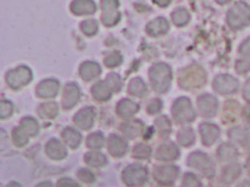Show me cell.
Masks as SVG:
<instances>
[{
  "mask_svg": "<svg viewBox=\"0 0 250 187\" xmlns=\"http://www.w3.org/2000/svg\"><path fill=\"white\" fill-rule=\"evenodd\" d=\"M171 0H158V2L160 5L166 6L169 4Z\"/></svg>",
  "mask_w": 250,
  "mask_h": 187,
  "instance_id": "44dd1931",
  "label": "cell"
},
{
  "mask_svg": "<svg viewBox=\"0 0 250 187\" xmlns=\"http://www.w3.org/2000/svg\"><path fill=\"white\" fill-rule=\"evenodd\" d=\"M218 156L222 161L234 160L238 156L236 149L229 143H224L218 149Z\"/></svg>",
  "mask_w": 250,
  "mask_h": 187,
  "instance_id": "30bf717a",
  "label": "cell"
},
{
  "mask_svg": "<svg viewBox=\"0 0 250 187\" xmlns=\"http://www.w3.org/2000/svg\"><path fill=\"white\" fill-rule=\"evenodd\" d=\"M243 93H244V98L248 102H250V79L247 80V83H245Z\"/></svg>",
  "mask_w": 250,
  "mask_h": 187,
  "instance_id": "ffe728a7",
  "label": "cell"
},
{
  "mask_svg": "<svg viewBox=\"0 0 250 187\" xmlns=\"http://www.w3.org/2000/svg\"><path fill=\"white\" fill-rule=\"evenodd\" d=\"M179 155V150L178 148L172 143L166 144L162 146L160 150V156L162 159H176Z\"/></svg>",
  "mask_w": 250,
  "mask_h": 187,
  "instance_id": "4fadbf2b",
  "label": "cell"
},
{
  "mask_svg": "<svg viewBox=\"0 0 250 187\" xmlns=\"http://www.w3.org/2000/svg\"><path fill=\"white\" fill-rule=\"evenodd\" d=\"M167 21L164 19H159L150 25V31L153 35H161L168 30Z\"/></svg>",
  "mask_w": 250,
  "mask_h": 187,
  "instance_id": "9a60e30c",
  "label": "cell"
},
{
  "mask_svg": "<svg viewBox=\"0 0 250 187\" xmlns=\"http://www.w3.org/2000/svg\"><path fill=\"white\" fill-rule=\"evenodd\" d=\"M197 105L200 114L206 118L213 116L217 111V99L210 94L200 96L197 100Z\"/></svg>",
  "mask_w": 250,
  "mask_h": 187,
  "instance_id": "52a82bcc",
  "label": "cell"
},
{
  "mask_svg": "<svg viewBox=\"0 0 250 187\" xmlns=\"http://www.w3.org/2000/svg\"><path fill=\"white\" fill-rule=\"evenodd\" d=\"M240 52L245 56L250 57V39L243 42L240 48Z\"/></svg>",
  "mask_w": 250,
  "mask_h": 187,
  "instance_id": "d6986e66",
  "label": "cell"
},
{
  "mask_svg": "<svg viewBox=\"0 0 250 187\" xmlns=\"http://www.w3.org/2000/svg\"><path fill=\"white\" fill-rule=\"evenodd\" d=\"M229 134L230 138L232 139L234 141L238 142V143H244V142L247 141V131L239 127L231 130Z\"/></svg>",
  "mask_w": 250,
  "mask_h": 187,
  "instance_id": "2e32d148",
  "label": "cell"
},
{
  "mask_svg": "<svg viewBox=\"0 0 250 187\" xmlns=\"http://www.w3.org/2000/svg\"><path fill=\"white\" fill-rule=\"evenodd\" d=\"M200 131L203 144L208 146L213 144L220 134L219 127L209 123L201 124Z\"/></svg>",
  "mask_w": 250,
  "mask_h": 187,
  "instance_id": "ba28073f",
  "label": "cell"
},
{
  "mask_svg": "<svg viewBox=\"0 0 250 187\" xmlns=\"http://www.w3.org/2000/svg\"><path fill=\"white\" fill-rule=\"evenodd\" d=\"M190 15L187 10L184 8L178 9L172 14V20L175 25L183 26L189 21Z\"/></svg>",
  "mask_w": 250,
  "mask_h": 187,
  "instance_id": "5bb4252c",
  "label": "cell"
},
{
  "mask_svg": "<svg viewBox=\"0 0 250 187\" xmlns=\"http://www.w3.org/2000/svg\"><path fill=\"white\" fill-rule=\"evenodd\" d=\"M201 184L198 178L192 173H187L183 180L182 187H200Z\"/></svg>",
  "mask_w": 250,
  "mask_h": 187,
  "instance_id": "e0dca14e",
  "label": "cell"
},
{
  "mask_svg": "<svg viewBox=\"0 0 250 187\" xmlns=\"http://www.w3.org/2000/svg\"><path fill=\"white\" fill-rule=\"evenodd\" d=\"M228 24L232 29H240L250 23V7L246 3L239 1L234 4L228 13Z\"/></svg>",
  "mask_w": 250,
  "mask_h": 187,
  "instance_id": "7a4b0ae2",
  "label": "cell"
},
{
  "mask_svg": "<svg viewBox=\"0 0 250 187\" xmlns=\"http://www.w3.org/2000/svg\"><path fill=\"white\" fill-rule=\"evenodd\" d=\"M235 70L239 74H244L247 73L250 70V62L246 60H241V61H237L236 65H235Z\"/></svg>",
  "mask_w": 250,
  "mask_h": 187,
  "instance_id": "ac0fdd59",
  "label": "cell"
},
{
  "mask_svg": "<svg viewBox=\"0 0 250 187\" xmlns=\"http://www.w3.org/2000/svg\"><path fill=\"white\" fill-rule=\"evenodd\" d=\"M178 139L182 146H188L194 143L195 135L192 129L187 127L178 131Z\"/></svg>",
  "mask_w": 250,
  "mask_h": 187,
  "instance_id": "7c38bea8",
  "label": "cell"
},
{
  "mask_svg": "<svg viewBox=\"0 0 250 187\" xmlns=\"http://www.w3.org/2000/svg\"><path fill=\"white\" fill-rule=\"evenodd\" d=\"M247 169H248L249 172H250V157H249V159H247Z\"/></svg>",
  "mask_w": 250,
  "mask_h": 187,
  "instance_id": "603a6c76",
  "label": "cell"
},
{
  "mask_svg": "<svg viewBox=\"0 0 250 187\" xmlns=\"http://www.w3.org/2000/svg\"><path fill=\"white\" fill-rule=\"evenodd\" d=\"M213 89L222 94H229L238 89V82L229 75H220L213 80Z\"/></svg>",
  "mask_w": 250,
  "mask_h": 187,
  "instance_id": "8992f818",
  "label": "cell"
},
{
  "mask_svg": "<svg viewBox=\"0 0 250 187\" xmlns=\"http://www.w3.org/2000/svg\"><path fill=\"white\" fill-rule=\"evenodd\" d=\"M178 168L173 166L165 167L161 169L159 173V178L162 182L170 184L174 182L178 175Z\"/></svg>",
  "mask_w": 250,
  "mask_h": 187,
  "instance_id": "8fae6325",
  "label": "cell"
},
{
  "mask_svg": "<svg viewBox=\"0 0 250 187\" xmlns=\"http://www.w3.org/2000/svg\"><path fill=\"white\" fill-rule=\"evenodd\" d=\"M241 172V167L237 164L228 165L224 168L222 172V181L225 184H231L239 178Z\"/></svg>",
  "mask_w": 250,
  "mask_h": 187,
  "instance_id": "9c48e42d",
  "label": "cell"
},
{
  "mask_svg": "<svg viewBox=\"0 0 250 187\" xmlns=\"http://www.w3.org/2000/svg\"><path fill=\"white\" fill-rule=\"evenodd\" d=\"M188 166L197 169L208 178H212L215 174V165L208 155L203 152L196 151L190 154Z\"/></svg>",
  "mask_w": 250,
  "mask_h": 187,
  "instance_id": "3957f363",
  "label": "cell"
},
{
  "mask_svg": "<svg viewBox=\"0 0 250 187\" xmlns=\"http://www.w3.org/2000/svg\"><path fill=\"white\" fill-rule=\"evenodd\" d=\"M172 113L176 121L181 124L190 122L195 117L191 102L187 97H181L175 101L172 108Z\"/></svg>",
  "mask_w": 250,
  "mask_h": 187,
  "instance_id": "277c9868",
  "label": "cell"
},
{
  "mask_svg": "<svg viewBox=\"0 0 250 187\" xmlns=\"http://www.w3.org/2000/svg\"><path fill=\"white\" fill-rule=\"evenodd\" d=\"M206 75L204 70L197 64L188 66L181 71L178 78L180 86L185 89L200 88L206 83Z\"/></svg>",
  "mask_w": 250,
  "mask_h": 187,
  "instance_id": "6da1fadb",
  "label": "cell"
},
{
  "mask_svg": "<svg viewBox=\"0 0 250 187\" xmlns=\"http://www.w3.org/2000/svg\"><path fill=\"white\" fill-rule=\"evenodd\" d=\"M153 78L156 89L159 92H165L170 85L172 78L170 69L166 64H158L153 68Z\"/></svg>",
  "mask_w": 250,
  "mask_h": 187,
  "instance_id": "5b68a950",
  "label": "cell"
},
{
  "mask_svg": "<svg viewBox=\"0 0 250 187\" xmlns=\"http://www.w3.org/2000/svg\"><path fill=\"white\" fill-rule=\"evenodd\" d=\"M219 4H226V3L229 2L230 0H216Z\"/></svg>",
  "mask_w": 250,
  "mask_h": 187,
  "instance_id": "7402d4cb",
  "label": "cell"
}]
</instances>
